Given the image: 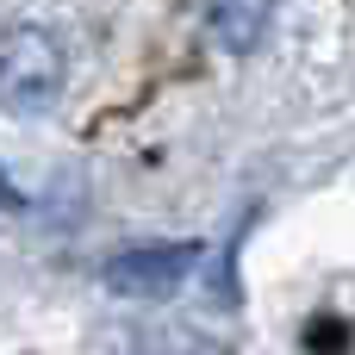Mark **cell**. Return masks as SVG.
<instances>
[{"instance_id":"6da1fadb","label":"cell","mask_w":355,"mask_h":355,"mask_svg":"<svg viewBox=\"0 0 355 355\" xmlns=\"http://www.w3.org/2000/svg\"><path fill=\"white\" fill-rule=\"evenodd\" d=\"M62 81H69V56L50 25L19 19L0 31V112L37 119L62 100Z\"/></svg>"},{"instance_id":"3957f363","label":"cell","mask_w":355,"mask_h":355,"mask_svg":"<svg viewBox=\"0 0 355 355\" xmlns=\"http://www.w3.org/2000/svg\"><path fill=\"white\" fill-rule=\"evenodd\" d=\"M206 31H212L218 50L250 56L275 31V0H206Z\"/></svg>"},{"instance_id":"7a4b0ae2","label":"cell","mask_w":355,"mask_h":355,"mask_svg":"<svg viewBox=\"0 0 355 355\" xmlns=\"http://www.w3.org/2000/svg\"><path fill=\"white\" fill-rule=\"evenodd\" d=\"M200 268V243H137L106 262V287L119 300H168Z\"/></svg>"},{"instance_id":"277c9868","label":"cell","mask_w":355,"mask_h":355,"mask_svg":"<svg viewBox=\"0 0 355 355\" xmlns=\"http://www.w3.org/2000/svg\"><path fill=\"white\" fill-rule=\"evenodd\" d=\"M119 355H206V343L187 324H137V331H125Z\"/></svg>"}]
</instances>
